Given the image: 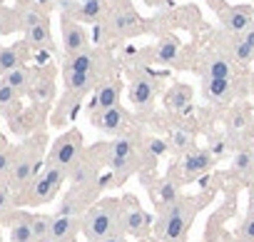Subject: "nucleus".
Masks as SVG:
<instances>
[{"label": "nucleus", "instance_id": "30", "mask_svg": "<svg viewBox=\"0 0 254 242\" xmlns=\"http://www.w3.org/2000/svg\"><path fill=\"white\" fill-rule=\"evenodd\" d=\"M25 43H28L33 50H55V40H53V33H50V23H43V25H35V28L25 30Z\"/></svg>", "mask_w": 254, "mask_h": 242}, {"label": "nucleus", "instance_id": "29", "mask_svg": "<svg viewBox=\"0 0 254 242\" xmlns=\"http://www.w3.org/2000/svg\"><path fill=\"white\" fill-rule=\"evenodd\" d=\"M10 242H38L33 232V215L15 212L10 217Z\"/></svg>", "mask_w": 254, "mask_h": 242}, {"label": "nucleus", "instance_id": "9", "mask_svg": "<svg viewBox=\"0 0 254 242\" xmlns=\"http://www.w3.org/2000/svg\"><path fill=\"white\" fill-rule=\"evenodd\" d=\"M82 153H85L82 133L72 128V130H65L63 135H58V140L50 145L48 158H45V165H50V167H60V170L70 172V167L80 160Z\"/></svg>", "mask_w": 254, "mask_h": 242}, {"label": "nucleus", "instance_id": "35", "mask_svg": "<svg viewBox=\"0 0 254 242\" xmlns=\"http://www.w3.org/2000/svg\"><path fill=\"white\" fill-rule=\"evenodd\" d=\"M50 227H53V215H33V232L38 242H50Z\"/></svg>", "mask_w": 254, "mask_h": 242}, {"label": "nucleus", "instance_id": "10", "mask_svg": "<svg viewBox=\"0 0 254 242\" xmlns=\"http://www.w3.org/2000/svg\"><path fill=\"white\" fill-rule=\"evenodd\" d=\"M222 123H224V133L232 135L239 143V148H244V145L254 148V112H252V105L247 100L229 105Z\"/></svg>", "mask_w": 254, "mask_h": 242}, {"label": "nucleus", "instance_id": "8", "mask_svg": "<svg viewBox=\"0 0 254 242\" xmlns=\"http://www.w3.org/2000/svg\"><path fill=\"white\" fill-rule=\"evenodd\" d=\"M167 73H152L150 68L147 70H137V73H130V85H127V97H130L132 107L137 110L140 117L150 115L152 107H155V100L162 90V80H165Z\"/></svg>", "mask_w": 254, "mask_h": 242}, {"label": "nucleus", "instance_id": "7", "mask_svg": "<svg viewBox=\"0 0 254 242\" xmlns=\"http://www.w3.org/2000/svg\"><path fill=\"white\" fill-rule=\"evenodd\" d=\"M67 182V172L60 167H50L45 165L43 172L18 195V207H38V205H48L58 197V192L63 190V185Z\"/></svg>", "mask_w": 254, "mask_h": 242}, {"label": "nucleus", "instance_id": "22", "mask_svg": "<svg viewBox=\"0 0 254 242\" xmlns=\"http://www.w3.org/2000/svg\"><path fill=\"white\" fill-rule=\"evenodd\" d=\"M229 175H232L237 182H242V185L249 187V182L254 180V148H252V145H244V148H239V150L232 155Z\"/></svg>", "mask_w": 254, "mask_h": 242}, {"label": "nucleus", "instance_id": "11", "mask_svg": "<svg viewBox=\"0 0 254 242\" xmlns=\"http://www.w3.org/2000/svg\"><path fill=\"white\" fill-rule=\"evenodd\" d=\"M202 97L212 105H232L234 100L239 102L242 95L252 92V85L247 82V78H227V80H212V78H204L202 80V87H199Z\"/></svg>", "mask_w": 254, "mask_h": 242}, {"label": "nucleus", "instance_id": "31", "mask_svg": "<svg viewBox=\"0 0 254 242\" xmlns=\"http://www.w3.org/2000/svg\"><path fill=\"white\" fill-rule=\"evenodd\" d=\"M43 23H50V15H48V10H45L40 3H30L25 10H20L18 25H20L23 30H30V28L43 25Z\"/></svg>", "mask_w": 254, "mask_h": 242}, {"label": "nucleus", "instance_id": "34", "mask_svg": "<svg viewBox=\"0 0 254 242\" xmlns=\"http://www.w3.org/2000/svg\"><path fill=\"white\" fill-rule=\"evenodd\" d=\"M18 207V197L8 185H0V220H10L15 215Z\"/></svg>", "mask_w": 254, "mask_h": 242}, {"label": "nucleus", "instance_id": "4", "mask_svg": "<svg viewBox=\"0 0 254 242\" xmlns=\"http://www.w3.org/2000/svg\"><path fill=\"white\" fill-rule=\"evenodd\" d=\"M45 158H48L45 155V135H35L18 148V158H15V165H13V172L8 180V187L15 192V197L43 172Z\"/></svg>", "mask_w": 254, "mask_h": 242}, {"label": "nucleus", "instance_id": "26", "mask_svg": "<svg viewBox=\"0 0 254 242\" xmlns=\"http://www.w3.org/2000/svg\"><path fill=\"white\" fill-rule=\"evenodd\" d=\"M38 75H40V70L23 65V68H15L13 73L3 75V78H0V82H5L8 87H13L18 95H25V92H30V90H33V85H35Z\"/></svg>", "mask_w": 254, "mask_h": 242}, {"label": "nucleus", "instance_id": "42", "mask_svg": "<svg viewBox=\"0 0 254 242\" xmlns=\"http://www.w3.org/2000/svg\"><path fill=\"white\" fill-rule=\"evenodd\" d=\"M8 148V140H5V135H3V130H0V150H5Z\"/></svg>", "mask_w": 254, "mask_h": 242}, {"label": "nucleus", "instance_id": "32", "mask_svg": "<svg viewBox=\"0 0 254 242\" xmlns=\"http://www.w3.org/2000/svg\"><path fill=\"white\" fill-rule=\"evenodd\" d=\"M28 95L35 100V105H45V102H50L53 95H55V82H53V78H43V75H38V80H35V85H33V90H30Z\"/></svg>", "mask_w": 254, "mask_h": 242}, {"label": "nucleus", "instance_id": "3", "mask_svg": "<svg viewBox=\"0 0 254 242\" xmlns=\"http://www.w3.org/2000/svg\"><path fill=\"white\" fill-rule=\"evenodd\" d=\"M142 133L132 128L120 138L107 140V172L112 175L115 185H122L130 175L140 172V148H142Z\"/></svg>", "mask_w": 254, "mask_h": 242}, {"label": "nucleus", "instance_id": "46", "mask_svg": "<svg viewBox=\"0 0 254 242\" xmlns=\"http://www.w3.org/2000/svg\"><path fill=\"white\" fill-rule=\"evenodd\" d=\"M0 3H3V0H0Z\"/></svg>", "mask_w": 254, "mask_h": 242}, {"label": "nucleus", "instance_id": "36", "mask_svg": "<svg viewBox=\"0 0 254 242\" xmlns=\"http://www.w3.org/2000/svg\"><path fill=\"white\" fill-rule=\"evenodd\" d=\"M234 242H254V210H247V215L234 235Z\"/></svg>", "mask_w": 254, "mask_h": 242}, {"label": "nucleus", "instance_id": "17", "mask_svg": "<svg viewBox=\"0 0 254 242\" xmlns=\"http://www.w3.org/2000/svg\"><path fill=\"white\" fill-rule=\"evenodd\" d=\"M214 165H217V160H214V155L207 148H194L185 158L177 160V167H180V175H182V182L185 185L204 177L207 172L214 170Z\"/></svg>", "mask_w": 254, "mask_h": 242}, {"label": "nucleus", "instance_id": "40", "mask_svg": "<svg viewBox=\"0 0 254 242\" xmlns=\"http://www.w3.org/2000/svg\"><path fill=\"white\" fill-rule=\"evenodd\" d=\"M105 242H130V237H127V235H112V237H107Z\"/></svg>", "mask_w": 254, "mask_h": 242}, {"label": "nucleus", "instance_id": "25", "mask_svg": "<svg viewBox=\"0 0 254 242\" xmlns=\"http://www.w3.org/2000/svg\"><path fill=\"white\" fill-rule=\"evenodd\" d=\"M77 235H82V217L53 215L50 242H77Z\"/></svg>", "mask_w": 254, "mask_h": 242}, {"label": "nucleus", "instance_id": "44", "mask_svg": "<svg viewBox=\"0 0 254 242\" xmlns=\"http://www.w3.org/2000/svg\"><path fill=\"white\" fill-rule=\"evenodd\" d=\"M252 92H254V78H252Z\"/></svg>", "mask_w": 254, "mask_h": 242}, {"label": "nucleus", "instance_id": "24", "mask_svg": "<svg viewBox=\"0 0 254 242\" xmlns=\"http://www.w3.org/2000/svg\"><path fill=\"white\" fill-rule=\"evenodd\" d=\"M30 53H33V48L25 40H20L15 45H8V48H0V78L13 73L15 68H23L28 63Z\"/></svg>", "mask_w": 254, "mask_h": 242}, {"label": "nucleus", "instance_id": "43", "mask_svg": "<svg viewBox=\"0 0 254 242\" xmlns=\"http://www.w3.org/2000/svg\"><path fill=\"white\" fill-rule=\"evenodd\" d=\"M115 5H132V0H112Z\"/></svg>", "mask_w": 254, "mask_h": 242}, {"label": "nucleus", "instance_id": "19", "mask_svg": "<svg viewBox=\"0 0 254 242\" xmlns=\"http://www.w3.org/2000/svg\"><path fill=\"white\" fill-rule=\"evenodd\" d=\"M155 63L167 65V68H175V70L192 68L187 63V50H185L182 40L177 35H172V33H165L160 38V43L155 45Z\"/></svg>", "mask_w": 254, "mask_h": 242}, {"label": "nucleus", "instance_id": "6", "mask_svg": "<svg viewBox=\"0 0 254 242\" xmlns=\"http://www.w3.org/2000/svg\"><path fill=\"white\" fill-rule=\"evenodd\" d=\"M107 167V143H97L87 148L80 160L70 167L67 182L70 187H102V172Z\"/></svg>", "mask_w": 254, "mask_h": 242}, {"label": "nucleus", "instance_id": "1", "mask_svg": "<svg viewBox=\"0 0 254 242\" xmlns=\"http://www.w3.org/2000/svg\"><path fill=\"white\" fill-rule=\"evenodd\" d=\"M209 200H212V192L182 195L172 207L157 212L152 240L155 242H187V235H190V227H192L194 217L199 215V210L207 207Z\"/></svg>", "mask_w": 254, "mask_h": 242}, {"label": "nucleus", "instance_id": "16", "mask_svg": "<svg viewBox=\"0 0 254 242\" xmlns=\"http://www.w3.org/2000/svg\"><path fill=\"white\" fill-rule=\"evenodd\" d=\"M100 192H102V187H70V190L60 197V205H58L55 215H63V217H82V215L100 200Z\"/></svg>", "mask_w": 254, "mask_h": 242}, {"label": "nucleus", "instance_id": "33", "mask_svg": "<svg viewBox=\"0 0 254 242\" xmlns=\"http://www.w3.org/2000/svg\"><path fill=\"white\" fill-rule=\"evenodd\" d=\"M15 158H18V148H13V145H8L5 150H0V185H8L13 165H15Z\"/></svg>", "mask_w": 254, "mask_h": 242}, {"label": "nucleus", "instance_id": "13", "mask_svg": "<svg viewBox=\"0 0 254 242\" xmlns=\"http://www.w3.org/2000/svg\"><path fill=\"white\" fill-rule=\"evenodd\" d=\"M192 73H199L202 80H204V78L227 80V78H242V75H244L232 58H227L224 53H219V50H214V48H212V50H204V53L197 58V63H192Z\"/></svg>", "mask_w": 254, "mask_h": 242}, {"label": "nucleus", "instance_id": "41", "mask_svg": "<svg viewBox=\"0 0 254 242\" xmlns=\"http://www.w3.org/2000/svg\"><path fill=\"white\" fill-rule=\"evenodd\" d=\"M247 210H254V180L249 182V207Z\"/></svg>", "mask_w": 254, "mask_h": 242}, {"label": "nucleus", "instance_id": "47", "mask_svg": "<svg viewBox=\"0 0 254 242\" xmlns=\"http://www.w3.org/2000/svg\"><path fill=\"white\" fill-rule=\"evenodd\" d=\"M207 242H209V240H207Z\"/></svg>", "mask_w": 254, "mask_h": 242}, {"label": "nucleus", "instance_id": "12", "mask_svg": "<svg viewBox=\"0 0 254 242\" xmlns=\"http://www.w3.org/2000/svg\"><path fill=\"white\" fill-rule=\"evenodd\" d=\"M122 222H125V235L135 237L137 242H150L155 225L147 210H142L140 200L135 195H125L122 197Z\"/></svg>", "mask_w": 254, "mask_h": 242}, {"label": "nucleus", "instance_id": "38", "mask_svg": "<svg viewBox=\"0 0 254 242\" xmlns=\"http://www.w3.org/2000/svg\"><path fill=\"white\" fill-rule=\"evenodd\" d=\"M142 3H145L147 8H155V10H167V8H172L170 0H142Z\"/></svg>", "mask_w": 254, "mask_h": 242}, {"label": "nucleus", "instance_id": "39", "mask_svg": "<svg viewBox=\"0 0 254 242\" xmlns=\"http://www.w3.org/2000/svg\"><path fill=\"white\" fill-rule=\"evenodd\" d=\"M242 38H244V43H247V45H249V48L254 50V25H252V28H249V30H247V33H244Z\"/></svg>", "mask_w": 254, "mask_h": 242}, {"label": "nucleus", "instance_id": "15", "mask_svg": "<svg viewBox=\"0 0 254 242\" xmlns=\"http://www.w3.org/2000/svg\"><path fill=\"white\" fill-rule=\"evenodd\" d=\"M214 8L222 28L232 35H244L254 25V8L252 5H229L224 0H207Z\"/></svg>", "mask_w": 254, "mask_h": 242}, {"label": "nucleus", "instance_id": "27", "mask_svg": "<svg viewBox=\"0 0 254 242\" xmlns=\"http://www.w3.org/2000/svg\"><path fill=\"white\" fill-rule=\"evenodd\" d=\"M167 148H170V153L175 155V160H180V158H185L190 150H194L197 148V140H194V133L192 130H187V128H172L170 133H167Z\"/></svg>", "mask_w": 254, "mask_h": 242}, {"label": "nucleus", "instance_id": "20", "mask_svg": "<svg viewBox=\"0 0 254 242\" xmlns=\"http://www.w3.org/2000/svg\"><path fill=\"white\" fill-rule=\"evenodd\" d=\"M125 90H127V87H125V82H122L120 75L105 80L102 85H97V90L92 92L90 105H87L90 117H92V115H100V112H105V110H110V107H117V105H120V97H122Z\"/></svg>", "mask_w": 254, "mask_h": 242}, {"label": "nucleus", "instance_id": "14", "mask_svg": "<svg viewBox=\"0 0 254 242\" xmlns=\"http://www.w3.org/2000/svg\"><path fill=\"white\" fill-rule=\"evenodd\" d=\"M182 185H185V182H182V175H180V167H177V160H175V162L170 165V170H167L165 177H160V180H155V182L147 185L155 210L162 212V210L172 207V205L182 197Z\"/></svg>", "mask_w": 254, "mask_h": 242}, {"label": "nucleus", "instance_id": "5", "mask_svg": "<svg viewBox=\"0 0 254 242\" xmlns=\"http://www.w3.org/2000/svg\"><path fill=\"white\" fill-rule=\"evenodd\" d=\"M102 25L107 28L112 45L150 33V20H145L132 5H115V3H110V10H107Z\"/></svg>", "mask_w": 254, "mask_h": 242}, {"label": "nucleus", "instance_id": "45", "mask_svg": "<svg viewBox=\"0 0 254 242\" xmlns=\"http://www.w3.org/2000/svg\"><path fill=\"white\" fill-rule=\"evenodd\" d=\"M0 242H3V237H0Z\"/></svg>", "mask_w": 254, "mask_h": 242}, {"label": "nucleus", "instance_id": "37", "mask_svg": "<svg viewBox=\"0 0 254 242\" xmlns=\"http://www.w3.org/2000/svg\"><path fill=\"white\" fill-rule=\"evenodd\" d=\"M55 5L60 10V15H67V18H75V13L80 10V0H55Z\"/></svg>", "mask_w": 254, "mask_h": 242}, {"label": "nucleus", "instance_id": "21", "mask_svg": "<svg viewBox=\"0 0 254 242\" xmlns=\"http://www.w3.org/2000/svg\"><path fill=\"white\" fill-rule=\"evenodd\" d=\"M60 30H63V53H65V58L77 55V53L90 48V33L77 20H72L67 15H60Z\"/></svg>", "mask_w": 254, "mask_h": 242}, {"label": "nucleus", "instance_id": "2", "mask_svg": "<svg viewBox=\"0 0 254 242\" xmlns=\"http://www.w3.org/2000/svg\"><path fill=\"white\" fill-rule=\"evenodd\" d=\"M112 235H125L122 197H100L82 215V237L87 242H105Z\"/></svg>", "mask_w": 254, "mask_h": 242}, {"label": "nucleus", "instance_id": "23", "mask_svg": "<svg viewBox=\"0 0 254 242\" xmlns=\"http://www.w3.org/2000/svg\"><path fill=\"white\" fill-rule=\"evenodd\" d=\"M192 100H194V87L187 82H175L162 95V105L170 112H187L192 107Z\"/></svg>", "mask_w": 254, "mask_h": 242}, {"label": "nucleus", "instance_id": "28", "mask_svg": "<svg viewBox=\"0 0 254 242\" xmlns=\"http://www.w3.org/2000/svg\"><path fill=\"white\" fill-rule=\"evenodd\" d=\"M107 10H110L107 0H87V3L80 5V10L75 13L72 20H77L80 25H97L100 20H105Z\"/></svg>", "mask_w": 254, "mask_h": 242}, {"label": "nucleus", "instance_id": "18", "mask_svg": "<svg viewBox=\"0 0 254 242\" xmlns=\"http://www.w3.org/2000/svg\"><path fill=\"white\" fill-rule=\"evenodd\" d=\"M132 115L127 112L122 105H117V107H110V110H105V112H100V115H92L90 117V123L100 130V133H105V135H110V138H120V135H125V133H130L132 130Z\"/></svg>", "mask_w": 254, "mask_h": 242}]
</instances>
